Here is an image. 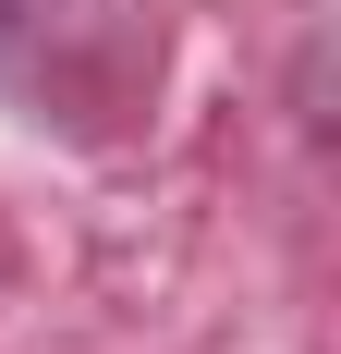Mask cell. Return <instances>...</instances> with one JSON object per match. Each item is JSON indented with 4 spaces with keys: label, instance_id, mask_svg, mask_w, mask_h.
Segmentation results:
<instances>
[{
    "label": "cell",
    "instance_id": "1",
    "mask_svg": "<svg viewBox=\"0 0 341 354\" xmlns=\"http://www.w3.org/2000/svg\"><path fill=\"white\" fill-rule=\"evenodd\" d=\"M159 86V25L146 0H0V98L61 135L135 122Z\"/></svg>",
    "mask_w": 341,
    "mask_h": 354
}]
</instances>
